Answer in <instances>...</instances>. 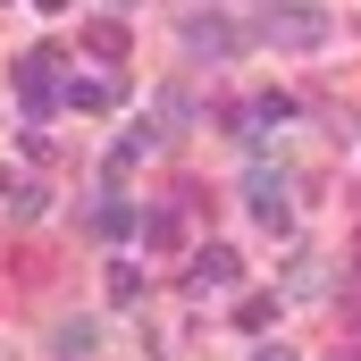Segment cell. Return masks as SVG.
<instances>
[{
	"mask_svg": "<svg viewBox=\"0 0 361 361\" xmlns=\"http://www.w3.org/2000/svg\"><path fill=\"white\" fill-rule=\"evenodd\" d=\"M261 34H269L277 51H319V42H328V8H311V0H269Z\"/></svg>",
	"mask_w": 361,
	"mask_h": 361,
	"instance_id": "cell-1",
	"label": "cell"
},
{
	"mask_svg": "<svg viewBox=\"0 0 361 361\" xmlns=\"http://www.w3.org/2000/svg\"><path fill=\"white\" fill-rule=\"evenodd\" d=\"M244 202H252V219H261L269 235H294V193H286L277 169H252V177H244Z\"/></svg>",
	"mask_w": 361,
	"mask_h": 361,
	"instance_id": "cell-2",
	"label": "cell"
},
{
	"mask_svg": "<svg viewBox=\"0 0 361 361\" xmlns=\"http://www.w3.org/2000/svg\"><path fill=\"white\" fill-rule=\"evenodd\" d=\"M8 85L25 92V118H51V109H59V85H51V51H25V59L8 68Z\"/></svg>",
	"mask_w": 361,
	"mask_h": 361,
	"instance_id": "cell-3",
	"label": "cell"
},
{
	"mask_svg": "<svg viewBox=\"0 0 361 361\" xmlns=\"http://www.w3.org/2000/svg\"><path fill=\"white\" fill-rule=\"evenodd\" d=\"M235 277H244V261H235L227 244H202V252L185 261V286H193V294H227Z\"/></svg>",
	"mask_w": 361,
	"mask_h": 361,
	"instance_id": "cell-4",
	"label": "cell"
},
{
	"mask_svg": "<svg viewBox=\"0 0 361 361\" xmlns=\"http://www.w3.org/2000/svg\"><path fill=\"white\" fill-rule=\"evenodd\" d=\"M185 51L219 68V59H235V25L227 17H185Z\"/></svg>",
	"mask_w": 361,
	"mask_h": 361,
	"instance_id": "cell-5",
	"label": "cell"
},
{
	"mask_svg": "<svg viewBox=\"0 0 361 361\" xmlns=\"http://www.w3.org/2000/svg\"><path fill=\"white\" fill-rule=\"evenodd\" d=\"M59 109H85V118L118 109V76H68V85H59Z\"/></svg>",
	"mask_w": 361,
	"mask_h": 361,
	"instance_id": "cell-6",
	"label": "cell"
},
{
	"mask_svg": "<svg viewBox=\"0 0 361 361\" xmlns=\"http://www.w3.org/2000/svg\"><path fill=\"white\" fill-rule=\"evenodd\" d=\"M286 118H294V101H286V92H261V101H244L227 126H235V135H277Z\"/></svg>",
	"mask_w": 361,
	"mask_h": 361,
	"instance_id": "cell-7",
	"label": "cell"
},
{
	"mask_svg": "<svg viewBox=\"0 0 361 361\" xmlns=\"http://www.w3.org/2000/svg\"><path fill=\"white\" fill-rule=\"evenodd\" d=\"M152 143H160V126H126V135L109 143V169H135V160H143Z\"/></svg>",
	"mask_w": 361,
	"mask_h": 361,
	"instance_id": "cell-8",
	"label": "cell"
},
{
	"mask_svg": "<svg viewBox=\"0 0 361 361\" xmlns=\"http://www.w3.org/2000/svg\"><path fill=\"white\" fill-rule=\"evenodd\" d=\"M92 227H101L109 244H126V235H143V219H135L126 202H101V210H92Z\"/></svg>",
	"mask_w": 361,
	"mask_h": 361,
	"instance_id": "cell-9",
	"label": "cell"
},
{
	"mask_svg": "<svg viewBox=\"0 0 361 361\" xmlns=\"http://www.w3.org/2000/svg\"><path fill=\"white\" fill-rule=\"evenodd\" d=\"M235 328L269 336V328H277V294H244V302H235Z\"/></svg>",
	"mask_w": 361,
	"mask_h": 361,
	"instance_id": "cell-10",
	"label": "cell"
},
{
	"mask_svg": "<svg viewBox=\"0 0 361 361\" xmlns=\"http://www.w3.org/2000/svg\"><path fill=\"white\" fill-rule=\"evenodd\" d=\"M51 353H59V361H85V353H92V319H68V328H51Z\"/></svg>",
	"mask_w": 361,
	"mask_h": 361,
	"instance_id": "cell-11",
	"label": "cell"
},
{
	"mask_svg": "<svg viewBox=\"0 0 361 361\" xmlns=\"http://www.w3.org/2000/svg\"><path fill=\"white\" fill-rule=\"evenodd\" d=\"M0 193H8V210H17V219H34V210L51 202V193H42V185H34V177H8V185H0Z\"/></svg>",
	"mask_w": 361,
	"mask_h": 361,
	"instance_id": "cell-12",
	"label": "cell"
},
{
	"mask_svg": "<svg viewBox=\"0 0 361 361\" xmlns=\"http://www.w3.org/2000/svg\"><path fill=\"white\" fill-rule=\"evenodd\" d=\"M143 294V269L135 261H109V302H135Z\"/></svg>",
	"mask_w": 361,
	"mask_h": 361,
	"instance_id": "cell-13",
	"label": "cell"
},
{
	"mask_svg": "<svg viewBox=\"0 0 361 361\" xmlns=\"http://www.w3.org/2000/svg\"><path fill=\"white\" fill-rule=\"evenodd\" d=\"M286 286H294V294H319L328 277H319V261H311V252H294V269H286Z\"/></svg>",
	"mask_w": 361,
	"mask_h": 361,
	"instance_id": "cell-14",
	"label": "cell"
},
{
	"mask_svg": "<svg viewBox=\"0 0 361 361\" xmlns=\"http://www.w3.org/2000/svg\"><path fill=\"white\" fill-rule=\"evenodd\" d=\"M92 51H101V59H109V68H118V59H126V34H118V25H109V17H101V25H92Z\"/></svg>",
	"mask_w": 361,
	"mask_h": 361,
	"instance_id": "cell-15",
	"label": "cell"
},
{
	"mask_svg": "<svg viewBox=\"0 0 361 361\" xmlns=\"http://www.w3.org/2000/svg\"><path fill=\"white\" fill-rule=\"evenodd\" d=\"M143 244H177V210H143Z\"/></svg>",
	"mask_w": 361,
	"mask_h": 361,
	"instance_id": "cell-16",
	"label": "cell"
},
{
	"mask_svg": "<svg viewBox=\"0 0 361 361\" xmlns=\"http://www.w3.org/2000/svg\"><path fill=\"white\" fill-rule=\"evenodd\" d=\"M252 361H302V353H294V345H261Z\"/></svg>",
	"mask_w": 361,
	"mask_h": 361,
	"instance_id": "cell-17",
	"label": "cell"
},
{
	"mask_svg": "<svg viewBox=\"0 0 361 361\" xmlns=\"http://www.w3.org/2000/svg\"><path fill=\"white\" fill-rule=\"evenodd\" d=\"M34 8H51V17H59V8H68V0H34Z\"/></svg>",
	"mask_w": 361,
	"mask_h": 361,
	"instance_id": "cell-18",
	"label": "cell"
},
{
	"mask_svg": "<svg viewBox=\"0 0 361 361\" xmlns=\"http://www.w3.org/2000/svg\"><path fill=\"white\" fill-rule=\"evenodd\" d=\"M101 8H126V0H101Z\"/></svg>",
	"mask_w": 361,
	"mask_h": 361,
	"instance_id": "cell-19",
	"label": "cell"
}]
</instances>
